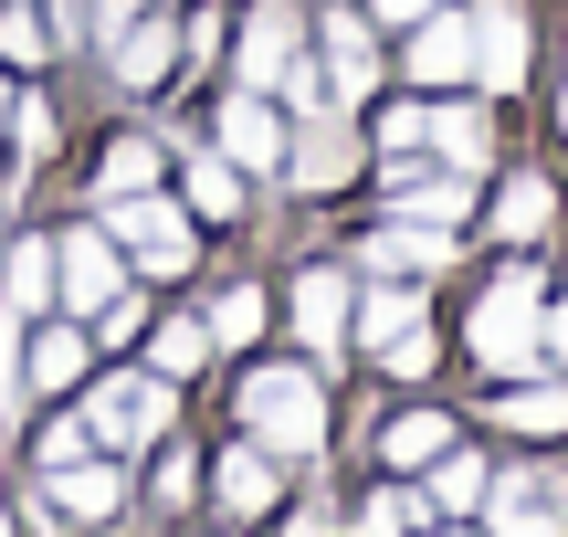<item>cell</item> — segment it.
<instances>
[{
    "mask_svg": "<svg viewBox=\"0 0 568 537\" xmlns=\"http://www.w3.org/2000/svg\"><path fill=\"white\" fill-rule=\"evenodd\" d=\"M410 517H422V506H410L400 485H379V496L358 506V537H410Z\"/></svg>",
    "mask_w": 568,
    "mask_h": 537,
    "instance_id": "cell-31",
    "label": "cell"
},
{
    "mask_svg": "<svg viewBox=\"0 0 568 537\" xmlns=\"http://www.w3.org/2000/svg\"><path fill=\"white\" fill-rule=\"evenodd\" d=\"M0 138H11V84H0Z\"/></svg>",
    "mask_w": 568,
    "mask_h": 537,
    "instance_id": "cell-41",
    "label": "cell"
},
{
    "mask_svg": "<svg viewBox=\"0 0 568 537\" xmlns=\"http://www.w3.org/2000/svg\"><path fill=\"white\" fill-rule=\"evenodd\" d=\"M548 211H558V190H548V180H506V190H495V232H506V243L548 232Z\"/></svg>",
    "mask_w": 568,
    "mask_h": 537,
    "instance_id": "cell-22",
    "label": "cell"
},
{
    "mask_svg": "<svg viewBox=\"0 0 568 537\" xmlns=\"http://www.w3.org/2000/svg\"><path fill=\"white\" fill-rule=\"evenodd\" d=\"M284 169H295V190H347V169H358V138H347L326 105H305V126L284 138Z\"/></svg>",
    "mask_w": 568,
    "mask_h": 537,
    "instance_id": "cell-6",
    "label": "cell"
},
{
    "mask_svg": "<svg viewBox=\"0 0 568 537\" xmlns=\"http://www.w3.org/2000/svg\"><path fill=\"white\" fill-rule=\"evenodd\" d=\"M368 358H379L389 379H422V369H432V327H422V316H410V327H389V337H379V348H368Z\"/></svg>",
    "mask_w": 568,
    "mask_h": 537,
    "instance_id": "cell-29",
    "label": "cell"
},
{
    "mask_svg": "<svg viewBox=\"0 0 568 537\" xmlns=\"http://www.w3.org/2000/svg\"><path fill=\"white\" fill-rule=\"evenodd\" d=\"M548 348H558V369H568V306H558V327H548Z\"/></svg>",
    "mask_w": 568,
    "mask_h": 537,
    "instance_id": "cell-40",
    "label": "cell"
},
{
    "mask_svg": "<svg viewBox=\"0 0 568 537\" xmlns=\"http://www.w3.org/2000/svg\"><path fill=\"white\" fill-rule=\"evenodd\" d=\"M116 496H126V485L105 475V464H63V475H42V506H53V517H116Z\"/></svg>",
    "mask_w": 568,
    "mask_h": 537,
    "instance_id": "cell-16",
    "label": "cell"
},
{
    "mask_svg": "<svg viewBox=\"0 0 568 537\" xmlns=\"http://www.w3.org/2000/svg\"><path fill=\"white\" fill-rule=\"evenodd\" d=\"M222 159H243V169H274V159H284V116L253 95V84L222 105Z\"/></svg>",
    "mask_w": 568,
    "mask_h": 537,
    "instance_id": "cell-11",
    "label": "cell"
},
{
    "mask_svg": "<svg viewBox=\"0 0 568 537\" xmlns=\"http://www.w3.org/2000/svg\"><path fill=\"white\" fill-rule=\"evenodd\" d=\"M485 517H495V537H568V485L558 475H495Z\"/></svg>",
    "mask_w": 568,
    "mask_h": 537,
    "instance_id": "cell-4",
    "label": "cell"
},
{
    "mask_svg": "<svg viewBox=\"0 0 568 537\" xmlns=\"http://www.w3.org/2000/svg\"><path fill=\"white\" fill-rule=\"evenodd\" d=\"M537 358V274L516 264V274H495L485 285V306H474V369H527Z\"/></svg>",
    "mask_w": 568,
    "mask_h": 537,
    "instance_id": "cell-2",
    "label": "cell"
},
{
    "mask_svg": "<svg viewBox=\"0 0 568 537\" xmlns=\"http://www.w3.org/2000/svg\"><path fill=\"white\" fill-rule=\"evenodd\" d=\"M11 138L21 148H53V105H42V95H11Z\"/></svg>",
    "mask_w": 568,
    "mask_h": 537,
    "instance_id": "cell-35",
    "label": "cell"
},
{
    "mask_svg": "<svg viewBox=\"0 0 568 537\" xmlns=\"http://www.w3.org/2000/svg\"><path fill=\"white\" fill-rule=\"evenodd\" d=\"M485 454H453V443H443V454H432V506H443V517H474V506H485Z\"/></svg>",
    "mask_w": 568,
    "mask_h": 537,
    "instance_id": "cell-19",
    "label": "cell"
},
{
    "mask_svg": "<svg viewBox=\"0 0 568 537\" xmlns=\"http://www.w3.org/2000/svg\"><path fill=\"white\" fill-rule=\"evenodd\" d=\"M443 264V222H379L368 232V274H432Z\"/></svg>",
    "mask_w": 568,
    "mask_h": 537,
    "instance_id": "cell-14",
    "label": "cell"
},
{
    "mask_svg": "<svg viewBox=\"0 0 568 537\" xmlns=\"http://www.w3.org/2000/svg\"><path fill=\"white\" fill-rule=\"evenodd\" d=\"M368 84H379V42H368L358 11H337L326 21V105H358Z\"/></svg>",
    "mask_w": 568,
    "mask_h": 537,
    "instance_id": "cell-9",
    "label": "cell"
},
{
    "mask_svg": "<svg viewBox=\"0 0 568 537\" xmlns=\"http://www.w3.org/2000/svg\"><path fill=\"white\" fill-rule=\"evenodd\" d=\"M0 53H11V63H42V21L11 11V21H0Z\"/></svg>",
    "mask_w": 568,
    "mask_h": 537,
    "instance_id": "cell-36",
    "label": "cell"
},
{
    "mask_svg": "<svg viewBox=\"0 0 568 537\" xmlns=\"http://www.w3.org/2000/svg\"><path fill=\"white\" fill-rule=\"evenodd\" d=\"M443 412H400V422H389V433H379V464H389V475H410V464H432V454H443Z\"/></svg>",
    "mask_w": 568,
    "mask_h": 537,
    "instance_id": "cell-21",
    "label": "cell"
},
{
    "mask_svg": "<svg viewBox=\"0 0 568 537\" xmlns=\"http://www.w3.org/2000/svg\"><path fill=\"white\" fill-rule=\"evenodd\" d=\"M295 327H305V348H337V337H347V274H305V285H295Z\"/></svg>",
    "mask_w": 568,
    "mask_h": 537,
    "instance_id": "cell-17",
    "label": "cell"
},
{
    "mask_svg": "<svg viewBox=\"0 0 568 537\" xmlns=\"http://www.w3.org/2000/svg\"><path fill=\"white\" fill-rule=\"evenodd\" d=\"M42 274H53V253L21 243V253H11V316H32V306H42Z\"/></svg>",
    "mask_w": 568,
    "mask_h": 537,
    "instance_id": "cell-33",
    "label": "cell"
},
{
    "mask_svg": "<svg viewBox=\"0 0 568 537\" xmlns=\"http://www.w3.org/2000/svg\"><path fill=\"white\" fill-rule=\"evenodd\" d=\"M84 379V327H32L21 348V391H74Z\"/></svg>",
    "mask_w": 568,
    "mask_h": 537,
    "instance_id": "cell-15",
    "label": "cell"
},
{
    "mask_svg": "<svg viewBox=\"0 0 568 537\" xmlns=\"http://www.w3.org/2000/svg\"><path fill=\"white\" fill-rule=\"evenodd\" d=\"M53 32H63V42H84V0H53Z\"/></svg>",
    "mask_w": 568,
    "mask_h": 537,
    "instance_id": "cell-38",
    "label": "cell"
},
{
    "mask_svg": "<svg viewBox=\"0 0 568 537\" xmlns=\"http://www.w3.org/2000/svg\"><path fill=\"white\" fill-rule=\"evenodd\" d=\"M264 506H274V454L264 443L222 454V517H264Z\"/></svg>",
    "mask_w": 568,
    "mask_h": 537,
    "instance_id": "cell-18",
    "label": "cell"
},
{
    "mask_svg": "<svg viewBox=\"0 0 568 537\" xmlns=\"http://www.w3.org/2000/svg\"><path fill=\"white\" fill-rule=\"evenodd\" d=\"M84 443H95V422H42V433H32V464H42V475H63V464H84Z\"/></svg>",
    "mask_w": 568,
    "mask_h": 537,
    "instance_id": "cell-30",
    "label": "cell"
},
{
    "mask_svg": "<svg viewBox=\"0 0 568 537\" xmlns=\"http://www.w3.org/2000/svg\"><path fill=\"white\" fill-rule=\"evenodd\" d=\"M506 422H516V433H558L568 391H558V379H527V391H506Z\"/></svg>",
    "mask_w": 568,
    "mask_h": 537,
    "instance_id": "cell-27",
    "label": "cell"
},
{
    "mask_svg": "<svg viewBox=\"0 0 568 537\" xmlns=\"http://www.w3.org/2000/svg\"><path fill=\"white\" fill-rule=\"evenodd\" d=\"M201 327H211V348H253V337H264V295H253V285H232L222 306L201 316Z\"/></svg>",
    "mask_w": 568,
    "mask_h": 537,
    "instance_id": "cell-24",
    "label": "cell"
},
{
    "mask_svg": "<svg viewBox=\"0 0 568 537\" xmlns=\"http://www.w3.org/2000/svg\"><path fill=\"white\" fill-rule=\"evenodd\" d=\"M105 295H116V243L105 232H63V306L95 316Z\"/></svg>",
    "mask_w": 568,
    "mask_h": 537,
    "instance_id": "cell-12",
    "label": "cell"
},
{
    "mask_svg": "<svg viewBox=\"0 0 568 537\" xmlns=\"http://www.w3.org/2000/svg\"><path fill=\"white\" fill-rule=\"evenodd\" d=\"M243 422H253V443H264V454H316L326 443V391L305 369H253L243 379Z\"/></svg>",
    "mask_w": 568,
    "mask_h": 537,
    "instance_id": "cell-1",
    "label": "cell"
},
{
    "mask_svg": "<svg viewBox=\"0 0 568 537\" xmlns=\"http://www.w3.org/2000/svg\"><path fill=\"white\" fill-rule=\"evenodd\" d=\"M422 138H432V116H422V105H389V116H379V148H389V159H410Z\"/></svg>",
    "mask_w": 568,
    "mask_h": 537,
    "instance_id": "cell-34",
    "label": "cell"
},
{
    "mask_svg": "<svg viewBox=\"0 0 568 537\" xmlns=\"http://www.w3.org/2000/svg\"><path fill=\"white\" fill-rule=\"evenodd\" d=\"M474 74L506 95V84H527V11H506V0H485V21H474Z\"/></svg>",
    "mask_w": 568,
    "mask_h": 537,
    "instance_id": "cell-10",
    "label": "cell"
},
{
    "mask_svg": "<svg viewBox=\"0 0 568 537\" xmlns=\"http://www.w3.org/2000/svg\"><path fill=\"white\" fill-rule=\"evenodd\" d=\"M190 211H211V222H232V211H243V159H222V148H211V159L190 169Z\"/></svg>",
    "mask_w": 568,
    "mask_h": 537,
    "instance_id": "cell-23",
    "label": "cell"
},
{
    "mask_svg": "<svg viewBox=\"0 0 568 537\" xmlns=\"http://www.w3.org/2000/svg\"><path fill=\"white\" fill-rule=\"evenodd\" d=\"M410 74L422 84H464L474 74V21L464 11H422L410 21Z\"/></svg>",
    "mask_w": 568,
    "mask_h": 537,
    "instance_id": "cell-8",
    "label": "cell"
},
{
    "mask_svg": "<svg viewBox=\"0 0 568 537\" xmlns=\"http://www.w3.org/2000/svg\"><path fill=\"white\" fill-rule=\"evenodd\" d=\"M295 42H305V32H295V11H284V0H264V11L243 21V63H232V74H243L253 95H284V74L305 63Z\"/></svg>",
    "mask_w": 568,
    "mask_h": 537,
    "instance_id": "cell-7",
    "label": "cell"
},
{
    "mask_svg": "<svg viewBox=\"0 0 568 537\" xmlns=\"http://www.w3.org/2000/svg\"><path fill=\"white\" fill-rule=\"evenodd\" d=\"M379 11H389V21L410 32V21H422V11H443V0H379Z\"/></svg>",
    "mask_w": 568,
    "mask_h": 537,
    "instance_id": "cell-39",
    "label": "cell"
},
{
    "mask_svg": "<svg viewBox=\"0 0 568 537\" xmlns=\"http://www.w3.org/2000/svg\"><path fill=\"white\" fill-rule=\"evenodd\" d=\"M84 422H95V443H116V454H126V443H159L169 433V379H138V369L105 379Z\"/></svg>",
    "mask_w": 568,
    "mask_h": 537,
    "instance_id": "cell-5",
    "label": "cell"
},
{
    "mask_svg": "<svg viewBox=\"0 0 568 537\" xmlns=\"http://www.w3.org/2000/svg\"><path fill=\"white\" fill-rule=\"evenodd\" d=\"M105 232L138 253V274H190V211H180V201H159V190H126Z\"/></svg>",
    "mask_w": 568,
    "mask_h": 537,
    "instance_id": "cell-3",
    "label": "cell"
},
{
    "mask_svg": "<svg viewBox=\"0 0 568 537\" xmlns=\"http://www.w3.org/2000/svg\"><path fill=\"white\" fill-rule=\"evenodd\" d=\"M358 316H368V327H358V337H368V348H379V337H389V327H410V316H422V295H410V285H389V295H368V306H358Z\"/></svg>",
    "mask_w": 568,
    "mask_h": 537,
    "instance_id": "cell-32",
    "label": "cell"
},
{
    "mask_svg": "<svg viewBox=\"0 0 568 537\" xmlns=\"http://www.w3.org/2000/svg\"><path fill=\"white\" fill-rule=\"evenodd\" d=\"M0 537H11V517H0Z\"/></svg>",
    "mask_w": 568,
    "mask_h": 537,
    "instance_id": "cell-42",
    "label": "cell"
},
{
    "mask_svg": "<svg viewBox=\"0 0 568 537\" xmlns=\"http://www.w3.org/2000/svg\"><path fill=\"white\" fill-rule=\"evenodd\" d=\"M148 358H159V379H190V369L211 358V327H201V316H169V327H159V348H148Z\"/></svg>",
    "mask_w": 568,
    "mask_h": 537,
    "instance_id": "cell-26",
    "label": "cell"
},
{
    "mask_svg": "<svg viewBox=\"0 0 568 537\" xmlns=\"http://www.w3.org/2000/svg\"><path fill=\"white\" fill-rule=\"evenodd\" d=\"M105 53H116V84H169V63H180V32H159V21H126L116 42H105Z\"/></svg>",
    "mask_w": 568,
    "mask_h": 537,
    "instance_id": "cell-13",
    "label": "cell"
},
{
    "mask_svg": "<svg viewBox=\"0 0 568 537\" xmlns=\"http://www.w3.org/2000/svg\"><path fill=\"white\" fill-rule=\"evenodd\" d=\"M432 148H443L453 169H485V148H495V116H485V105H443V116H432Z\"/></svg>",
    "mask_w": 568,
    "mask_h": 537,
    "instance_id": "cell-20",
    "label": "cell"
},
{
    "mask_svg": "<svg viewBox=\"0 0 568 537\" xmlns=\"http://www.w3.org/2000/svg\"><path fill=\"white\" fill-rule=\"evenodd\" d=\"M148 180H159V148H148V138H116V148H105V169H95L105 201H126V190H148Z\"/></svg>",
    "mask_w": 568,
    "mask_h": 537,
    "instance_id": "cell-25",
    "label": "cell"
},
{
    "mask_svg": "<svg viewBox=\"0 0 568 537\" xmlns=\"http://www.w3.org/2000/svg\"><path fill=\"white\" fill-rule=\"evenodd\" d=\"M159 496H169V506H180V496H201V464H190V454H169V464H159Z\"/></svg>",
    "mask_w": 568,
    "mask_h": 537,
    "instance_id": "cell-37",
    "label": "cell"
},
{
    "mask_svg": "<svg viewBox=\"0 0 568 537\" xmlns=\"http://www.w3.org/2000/svg\"><path fill=\"white\" fill-rule=\"evenodd\" d=\"M400 201H410V222H464V211H474V180H410Z\"/></svg>",
    "mask_w": 568,
    "mask_h": 537,
    "instance_id": "cell-28",
    "label": "cell"
}]
</instances>
